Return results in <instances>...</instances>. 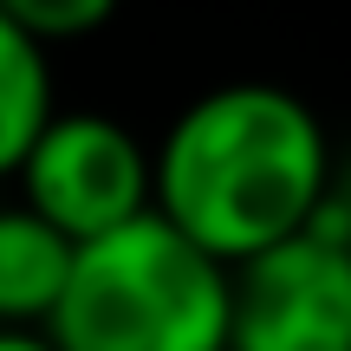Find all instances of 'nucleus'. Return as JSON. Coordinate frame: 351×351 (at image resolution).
<instances>
[{"label":"nucleus","mask_w":351,"mask_h":351,"mask_svg":"<svg viewBox=\"0 0 351 351\" xmlns=\"http://www.w3.org/2000/svg\"><path fill=\"white\" fill-rule=\"evenodd\" d=\"M326 189H339L326 124L280 85L202 91L150 150V215L221 267L300 234Z\"/></svg>","instance_id":"1"},{"label":"nucleus","mask_w":351,"mask_h":351,"mask_svg":"<svg viewBox=\"0 0 351 351\" xmlns=\"http://www.w3.org/2000/svg\"><path fill=\"white\" fill-rule=\"evenodd\" d=\"M221 332L228 267L150 208L78 241L46 313V339L59 351H221Z\"/></svg>","instance_id":"2"},{"label":"nucleus","mask_w":351,"mask_h":351,"mask_svg":"<svg viewBox=\"0 0 351 351\" xmlns=\"http://www.w3.org/2000/svg\"><path fill=\"white\" fill-rule=\"evenodd\" d=\"M221 351H351V202L326 189L300 234L228 267Z\"/></svg>","instance_id":"3"},{"label":"nucleus","mask_w":351,"mask_h":351,"mask_svg":"<svg viewBox=\"0 0 351 351\" xmlns=\"http://www.w3.org/2000/svg\"><path fill=\"white\" fill-rule=\"evenodd\" d=\"M13 182L20 208H33L78 247L150 208V150L111 111H52L26 143Z\"/></svg>","instance_id":"4"},{"label":"nucleus","mask_w":351,"mask_h":351,"mask_svg":"<svg viewBox=\"0 0 351 351\" xmlns=\"http://www.w3.org/2000/svg\"><path fill=\"white\" fill-rule=\"evenodd\" d=\"M72 267V241L33 208H0V326H46Z\"/></svg>","instance_id":"5"},{"label":"nucleus","mask_w":351,"mask_h":351,"mask_svg":"<svg viewBox=\"0 0 351 351\" xmlns=\"http://www.w3.org/2000/svg\"><path fill=\"white\" fill-rule=\"evenodd\" d=\"M59 111L52 104V65H46V46L26 39L20 26L0 13V182L20 169L26 143L39 137V124Z\"/></svg>","instance_id":"6"},{"label":"nucleus","mask_w":351,"mask_h":351,"mask_svg":"<svg viewBox=\"0 0 351 351\" xmlns=\"http://www.w3.org/2000/svg\"><path fill=\"white\" fill-rule=\"evenodd\" d=\"M0 13H7L26 39H39V46H65V39L98 33L117 13V0H0Z\"/></svg>","instance_id":"7"},{"label":"nucleus","mask_w":351,"mask_h":351,"mask_svg":"<svg viewBox=\"0 0 351 351\" xmlns=\"http://www.w3.org/2000/svg\"><path fill=\"white\" fill-rule=\"evenodd\" d=\"M0 351H59L46 326H0Z\"/></svg>","instance_id":"8"}]
</instances>
